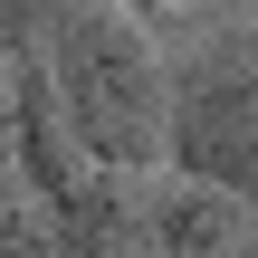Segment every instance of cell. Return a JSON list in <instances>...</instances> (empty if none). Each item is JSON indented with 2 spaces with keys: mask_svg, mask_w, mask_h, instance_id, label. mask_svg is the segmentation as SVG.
<instances>
[{
  "mask_svg": "<svg viewBox=\"0 0 258 258\" xmlns=\"http://www.w3.org/2000/svg\"><path fill=\"white\" fill-rule=\"evenodd\" d=\"M38 67H48V96H57L67 134L96 163L153 172L172 153V57L153 48V29L124 0H57Z\"/></svg>",
  "mask_w": 258,
  "mask_h": 258,
  "instance_id": "1",
  "label": "cell"
},
{
  "mask_svg": "<svg viewBox=\"0 0 258 258\" xmlns=\"http://www.w3.org/2000/svg\"><path fill=\"white\" fill-rule=\"evenodd\" d=\"M182 182H211L258 211V38L230 29L191 67H172V153Z\"/></svg>",
  "mask_w": 258,
  "mask_h": 258,
  "instance_id": "2",
  "label": "cell"
},
{
  "mask_svg": "<svg viewBox=\"0 0 258 258\" xmlns=\"http://www.w3.org/2000/svg\"><path fill=\"white\" fill-rule=\"evenodd\" d=\"M153 239L163 258H258V211L211 182H172L153 191Z\"/></svg>",
  "mask_w": 258,
  "mask_h": 258,
  "instance_id": "3",
  "label": "cell"
},
{
  "mask_svg": "<svg viewBox=\"0 0 258 258\" xmlns=\"http://www.w3.org/2000/svg\"><path fill=\"white\" fill-rule=\"evenodd\" d=\"M0 258H57V239H48V211H38V191L19 182V163L0 172Z\"/></svg>",
  "mask_w": 258,
  "mask_h": 258,
  "instance_id": "4",
  "label": "cell"
},
{
  "mask_svg": "<svg viewBox=\"0 0 258 258\" xmlns=\"http://www.w3.org/2000/svg\"><path fill=\"white\" fill-rule=\"evenodd\" d=\"M134 19H163V10H201V0H124Z\"/></svg>",
  "mask_w": 258,
  "mask_h": 258,
  "instance_id": "5",
  "label": "cell"
}]
</instances>
